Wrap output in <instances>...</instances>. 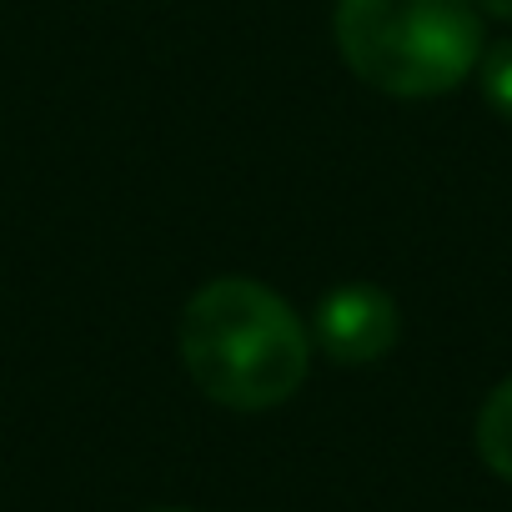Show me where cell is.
<instances>
[{"instance_id": "1", "label": "cell", "mask_w": 512, "mask_h": 512, "mask_svg": "<svg viewBox=\"0 0 512 512\" xmlns=\"http://www.w3.org/2000/svg\"><path fill=\"white\" fill-rule=\"evenodd\" d=\"M176 342L191 382L231 412L282 407L312 367V332L292 302L251 277H216L191 292Z\"/></svg>"}, {"instance_id": "2", "label": "cell", "mask_w": 512, "mask_h": 512, "mask_svg": "<svg viewBox=\"0 0 512 512\" xmlns=\"http://www.w3.org/2000/svg\"><path fill=\"white\" fill-rule=\"evenodd\" d=\"M332 31L352 76L402 101L442 96L482 61L472 0H337Z\"/></svg>"}, {"instance_id": "3", "label": "cell", "mask_w": 512, "mask_h": 512, "mask_svg": "<svg viewBox=\"0 0 512 512\" xmlns=\"http://www.w3.org/2000/svg\"><path fill=\"white\" fill-rule=\"evenodd\" d=\"M312 337L337 367H372V362H382L397 347L402 312H397V302L382 287L347 282V287H337V292H327L317 302Z\"/></svg>"}, {"instance_id": "4", "label": "cell", "mask_w": 512, "mask_h": 512, "mask_svg": "<svg viewBox=\"0 0 512 512\" xmlns=\"http://www.w3.org/2000/svg\"><path fill=\"white\" fill-rule=\"evenodd\" d=\"M477 452L497 477L512 482V377L497 382L477 412Z\"/></svg>"}, {"instance_id": "5", "label": "cell", "mask_w": 512, "mask_h": 512, "mask_svg": "<svg viewBox=\"0 0 512 512\" xmlns=\"http://www.w3.org/2000/svg\"><path fill=\"white\" fill-rule=\"evenodd\" d=\"M477 71H482V96H487V106H492L502 121H512V36L497 41V46H487L482 61H477Z\"/></svg>"}, {"instance_id": "6", "label": "cell", "mask_w": 512, "mask_h": 512, "mask_svg": "<svg viewBox=\"0 0 512 512\" xmlns=\"http://www.w3.org/2000/svg\"><path fill=\"white\" fill-rule=\"evenodd\" d=\"M477 11H487V16H497V21H512V0H472Z\"/></svg>"}, {"instance_id": "7", "label": "cell", "mask_w": 512, "mask_h": 512, "mask_svg": "<svg viewBox=\"0 0 512 512\" xmlns=\"http://www.w3.org/2000/svg\"><path fill=\"white\" fill-rule=\"evenodd\" d=\"M161 512H176V507H161Z\"/></svg>"}]
</instances>
